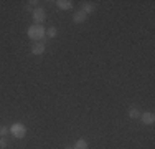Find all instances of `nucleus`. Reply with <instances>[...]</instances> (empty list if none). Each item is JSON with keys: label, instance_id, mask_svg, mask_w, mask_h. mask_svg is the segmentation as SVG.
<instances>
[{"label": "nucleus", "instance_id": "f257e3e1", "mask_svg": "<svg viewBox=\"0 0 155 149\" xmlns=\"http://www.w3.org/2000/svg\"><path fill=\"white\" fill-rule=\"evenodd\" d=\"M27 35H28L30 40H33V42H41V40L46 36V28L43 27V25H35L33 23L31 27H28Z\"/></svg>", "mask_w": 155, "mask_h": 149}, {"label": "nucleus", "instance_id": "f03ea898", "mask_svg": "<svg viewBox=\"0 0 155 149\" xmlns=\"http://www.w3.org/2000/svg\"><path fill=\"white\" fill-rule=\"evenodd\" d=\"M10 134H12L13 137H17V139H21V137H25V134H27V126L21 124V123H13L12 128H10Z\"/></svg>", "mask_w": 155, "mask_h": 149}, {"label": "nucleus", "instance_id": "7ed1b4c3", "mask_svg": "<svg viewBox=\"0 0 155 149\" xmlns=\"http://www.w3.org/2000/svg\"><path fill=\"white\" fill-rule=\"evenodd\" d=\"M33 20H35V25H43V22L46 20V12L43 7L33 9Z\"/></svg>", "mask_w": 155, "mask_h": 149}, {"label": "nucleus", "instance_id": "20e7f679", "mask_svg": "<svg viewBox=\"0 0 155 149\" xmlns=\"http://www.w3.org/2000/svg\"><path fill=\"white\" fill-rule=\"evenodd\" d=\"M45 50H46V45H45V43H41V42L33 43V47H31V53H33V55H36V57L43 55V53H45Z\"/></svg>", "mask_w": 155, "mask_h": 149}, {"label": "nucleus", "instance_id": "39448f33", "mask_svg": "<svg viewBox=\"0 0 155 149\" xmlns=\"http://www.w3.org/2000/svg\"><path fill=\"white\" fill-rule=\"evenodd\" d=\"M140 121H142L143 124H153L155 123V114L152 113V111L143 113V114H140Z\"/></svg>", "mask_w": 155, "mask_h": 149}, {"label": "nucleus", "instance_id": "423d86ee", "mask_svg": "<svg viewBox=\"0 0 155 149\" xmlns=\"http://www.w3.org/2000/svg\"><path fill=\"white\" fill-rule=\"evenodd\" d=\"M56 7L60 10H71L73 9V2L71 0H56Z\"/></svg>", "mask_w": 155, "mask_h": 149}, {"label": "nucleus", "instance_id": "0eeeda50", "mask_svg": "<svg viewBox=\"0 0 155 149\" xmlns=\"http://www.w3.org/2000/svg\"><path fill=\"white\" fill-rule=\"evenodd\" d=\"M86 18H87V15L84 12H81V10H78V12L73 15V22H74V23H81V22H84Z\"/></svg>", "mask_w": 155, "mask_h": 149}, {"label": "nucleus", "instance_id": "6e6552de", "mask_svg": "<svg viewBox=\"0 0 155 149\" xmlns=\"http://www.w3.org/2000/svg\"><path fill=\"white\" fill-rule=\"evenodd\" d=\"M81 12H84L86 15L93 13V12H94V3H91V2H84L83 5H81Z\"/></svg>", "mask_w": 155, "mask_h": 149}, {"label": "nucleus", "instance_id": "1a4fd4ad", "mask_svg": "<svg viewBox=\"0 0 155 149\" xmlns=\"http://www.w3.org/2000/svg\"><path fill=\"white\" fill-rule=\"evenodd\" d=\"M140 114L142 113H140L137 108H130V109H129V118H132V119H139Z\"/></svg>", "mask_w": 155, "mask_h": 149}, {"label": "nucleus", "instance_id": "9d476101", "mask_svg": "<svg viewBox=\"0 0 155 149\" xmlns=\"http://www.w3.org/2000/svg\"><path fill=\"white\" fill-rule=\"evenodd\" d=\"M73 149H87V143L84 139H78L74 143V146H73Z\"/></svg>", "mask_w": 155, "mask_h": 149}, {"label": "nucleus", "instance_id": "9b49d317", "mask_svg": "<svg viewBox=\"0 0 155 149\" xmlns=\"http://www.w3.org/2000/svg\"><path fill=\"white\" fill-rule=\"evenodd\" d=\"M56 33H58V28L56 27H50L46 30V38H54L56 36Z\"/></svg>", "mask_w": 155, "mask_h": 149}, {"label": "nucleus", "instance_id": "f8f14e48", "mask_svg": "<svg viewBox=\"0 0 155 149\" xmlns=\"http://www.w3.org/2000/svg\"><path fill=\"white\" fill-rule=\"evenodd\" d=\"M8 133H10V128H7V126H0V137H5Z\"/></svg>", "mask_w": 155, "mask_h": 149}, {"label": "nucleus", "instance_id": "ddd939ff", "mask_svg": "<svg viewBox=\"0 0 155 149\" xmlns=\"http://www.w3.org/2000/svg\"><path fill=\"white\" fill-rule=\"evenodd\" d=\"M8 146V139L7 137H0V149H5Z\"/></svg>", "mask_w": 155, "mask_h": 149}, {"label": "nucleus", "instance_id": "4468645a", "mask_svg": "<svg viewBox=\"0 0 155 149\" xmlns=\"http://www.w3.org/2000/svg\"><path fill=\"white\" fill-rule=\"evenodd\" d=\"M25 10H27V12H31V13H33V7L30 5V3H28V5H25Z\"/></svg>", "mask_w": 155, "mask_h": 149}, {"label": "nucleus", "instance_id": "2eb2a0df", "mask_svg": "<svg viewBox=\"0 0 155 149\" xmlns=\"http://www.w3.org/2000/svg\"><path fill=\"white\" fill-rule=\"evenodd\" d=\"M66 149H73V147H69V146H66Z\"/></svg>", "mask_w": 155, "mask_h": 149}]
</instances>
